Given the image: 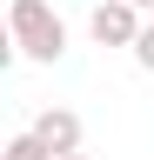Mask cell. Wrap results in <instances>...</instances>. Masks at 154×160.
<instances>
[{"label": "cell", "instance_id": "5b68a950", "mask_svg": "<svg viewBox=\"0 0 154 160\" xmlns=\"http://www.w3.org/2000/svg\"><path fill=\"white\" fill-rule=\"evenodd\" d=\"M134 67H141V73H154V20H147V27H141V40H134Z\"/></svg>", "mask_w": 154, "mask_h": 160}, {"label": "cell", "instance_id": "277c9868", "mask_svg": "<svg viewBox=\"0 0 154 160\" xmlns=\"http://www.w3.org/2000/svg\"><path fill=\"white\" fill-rule=\"evenodd\" d=\"M0 160H54V147H47V140L27 127V133H13L7 147H0Z\"/></svg>", "mask_w": 154, "mask_h": 160}, {"label": "cell", "instance_id": "52a82bcc", "mask_svg": "<svg viewBox=\"0 0 154 160\" xmlns=\"http://www.w3.org/2000/svg\"><path fill=\"white\" fill-rule=\"evenodd\" d=\"M134 7H154V0H134Z\"/></svg>", "mask_w": 154, "mask_h": 160}, {"label": "cell", "instance_id": "3957f363", "mask_svg": "<svg viewBox=\"0 0 154 160\" xmlns=\"http://www.w3.org/2000/svg\"><path fill=\"white\" fill-rule=\"evenodd\" d=\"M34 133H40L54 153H74V147H81V113H74V107H40V113H34Z\"/></svg>", "mask_w": 154, "mask_h": 160}, {"label": "cell", "instance_id": "6da1fadb", "mask_svg": "<svg viewBox=\"0 0 154 160\" xmlns=\"http://www.w3.org/2000/svg\"><path fill=\"white\" fill-rule=\"evenodd\" d=\"M7 53L34 60V67H54L67 53V20L47 0H7Z\"/></svg>", "mask_w": 154, "mask_h": 160}, {"label": "cell", "instance_id": "8992f818", "mask_svg": "<svg viewBox=\"0 0 154 160\" xmlns=\"http://www.w3.org/2000/svg\"><path fill=\"white\" fill-rule=\"evenodd\" d=\"M54 160H87V153H81V147H74V153H54Z\"/></svg>", "mask_w": 154, "mask_h": 160}, {"label": "cell", "instance_id": "7a4b0ae2", "mask_svg": "<svg viewBox=\"0 0 154 160\" xmlns=\"http://www.w3.org/2000/svg\"><path fill=\"white\" fill-rule=\"evenodd\" d=\"M147 7H134V0H94V13H87V33H94V47H134L141 40V20Z\"/></svg>", "mask_w": 154, "mask_h": 160}]
</instances>
